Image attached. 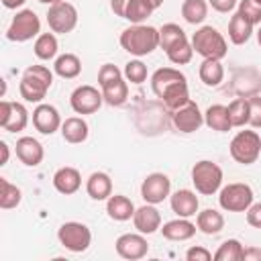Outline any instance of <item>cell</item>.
Wrapping results in <instances>:
<instances>
[{
    "mask_svg": "<svg viewBox=\"0 0 261 261\" xmlns=\"http://www.w3.org/2000/svg\"><path fill=\"white\" fill-rule=\"evenodd\" d=\"M253 35V24L245 20L239 12H234L228 20V39L232 45H245Z\"/></svg>",
    "mask_w": 261,
    "mask_h": 261,
    "instance_id": "30",
    "label": "cell"
},
{
    "mask_svg": "<svg viewBox=\"0 0 261 261\" xmlns=\"http://www.w3.org/2000/svg\"><path fill=\"white\" fill-rule=\"evenodd\" d=\"M61 116L59 110L53 104H37V108L33 110V126L41 133V135H53L55 130H61Z\"/></svg>",
    "mask_w": 261,
    "mask_h": 261,
    "instance_id": "16",
    "label": "cell"
},
{
    "mask_svg": "<svg viewBox=\"0 0 261 261\" xmlns=\"http://www.w3.org/2000/svg\"><path fill=\"white\" fill-rule=\"evenodd\" d=\"M247 222L253 228H261V202H253L247 208Z\"/></svg>",
    "mask_w": 261,
    "mask_h": 261,
    "instance_id": "44",
    "label": "cell"
},
{
    "mask_svg": "<svg viewBox=\"0 0 261 261\" xmlns=\"http://www.w3.org/2000/svg\"><path fill=\"white\" fill-rule=\"evenodd\" d=\"M14 153L27 167H37L45 157V149L35 137H20L14 145Z\"/></svg>",
    "mask_w": 261,
    "mask_h": 261,
    "instance_id": "17",
    "label": "cell"
},
{
    "mask_svg": "<svg viewBox=\"0 0 261 261\" xmlns=\"http://www.w3.org/2000/svg\"><path fill=\"white\" fill-rule=\"evenodd\" d=\"M169 206L171 210L181 216V218H190V216H196L198 214V208H200V200L196 196V192L192 190H177L169 196Z\"/></svg>",
    "mask_w": 261,
    "mask_h": 261,
    "instance_id": "19",
    "label": "cell"
},
{
    "mask_svg": "<svg viewBox=\"0 0 261 261\" xmlns=\"http://www.w3.org/2000/svg\"><path fill=\"white\" fill-rule=\"evenodd\" d=\"M249 124L253 128H261V96L249 98Z\"/></svg>",
    "mask_w": 261,
    "mask_h": 261,
    "instance_id": "42",
    "label": "cell"
},
{
    "mask_svg": "<svg viewBox=\"0 0 261 261\" xmlns=\"http://www.w3.org/2000/svg\"><path fill=\"white\" fill-rule=\"evenodd\" d=\"M204 124L216 133H228L232 128L228 118V108L224 104H212L204 112Z\"/></svg>",
    "mask_w": 261,
    "mask_h": 261,
    "instance_id": "25",
    "label": "cell"
},
{
    "mask_svg": "<svg viewBox=\"0 0 261 261\" xmlns=\"http://www.w3.org/2000/svg\"><path fill=\"white\" fill-rule=\"evenodd\" d=\"M122 73H124V80L130 82V84H135V86L147 82V75H149L147 65H145L141 59H130V61L124 65Z\"/></svg>",
    "mask_w": 261,
    "mask_h": 261,
    "instance_id": "39",
    "label": "cell"
},
{
    "mask_svg": "<svg viewBox=\"0 0 261 261\" xmlns=\"http://www.w3.org/2000/svg\"><path fill=\"white\" fill-rule=\"evenodd\" d=\"M230 157L241 165H251L261 155V135L257 130H239L230 145H228Z\"/></svg>",
    "mask_w": 261,
    "mask_h": 261,
    "instance_id": "6",
    "label": "cell"
},
{
    "mask_svg": "<svg viewBox=\"0 0 261 261\" xmlns=\"http://www.w3.org/2000/svg\"><path fill=\"white\" fill-rule=\"evenodd\" d=\"M198 75H200V82L208 88H216L222 84L224 80V67L220 63V59H204L200 63V69H198Z\"/></svg>",
    "mask_w": 261,
    "mask_h": 261,
    "instance_id": "27",
    "label": "cell"
},
{
    "mask_svg": "<svg viewBox=\"0 0 261 261\" xmlns=\"http://www.w3.org/2000/svg\"><path fill=\"white\" fill-rule=\"evenodd\" d=\"M253 200H255L253 188L243 181L228 184V186L220 188V192H218V204L226 212H247V208L253 204Z\"/></svg>",
    "mask_w": 261,
    "mask_h": 261,
    "instance_id": "8",
    "label": "cell"
},
{
    "mask_svg": "<svg viewBox=\"0 0 261 261\" xmlns=\"http://www.w3.org/2000/svg\"><path fill=\"white\" fill-rule=\"evenodd\" d=\"M86 192L96 202L108 200L112 196V179H110V175L104 173V171H94L86 179Z\"/></svg>",
    "mask_w": 261,
    "mask_h": 261,
    "instance_id": "24",
    "label": "cell"
},
{
    "mask_svg": "<svg viewBox=\"0 0 261 261\" xmlns=\"http://www.w3.org/2000/svg\"><path fill=\"white\" fill-rule=\"evenodd\" d=\"M151 2H153V4H155V6H157V8H159V6H161V4H163V0H151Z\"/></svg>",
    "mask_w": 261,
    "mask_h": 261,
    "instance_id": "52",
    "label": "cell"
},
{
    "mask_svg": "<svg viewBox=\"0 0 261 261\" xmlns=\"http://www.w3.org/2000/svg\"><path fill=\"white\" fill-rule=\"evenodd\" d=\"M27 0H2V4H4V8H10V10H14V8H18V6H22Z\"/></svg>",
    "mask_w": 261,
    "mask_h": 261,
    "instance_id": "49",
    "label": "cell"
},
{
    "mask_svg": "<svg viewBox=\"0 0 261 261\" xmlns=\"http://www.w3.org/2000/svg\"><path fill=\"white\" fill-rule=\"evenodd\" d=\"M33 51H35L37 59H41V61L55 59V57H57V51H59V43H57L55 33H41V35L35 39Z\"/></svg>",
    "mask_w": 261,
    "mask_h": 261,
    "instance_id": "31",
    "label": "cell"
},
{
    "mask_svg": "<svg viewBox=\"0 0 261 261\" xmlns=\"http://www.w3.org/2000/svg\"><path fill=\"white\" fill-rule=\"evenodd\" d=\"M22 192L18 186L10 184L6 177H0V208L2 210H12L20 204Z\"/></svg>",
    "mask_w": 261,
    "mask_h": 261,
    "instance_id": "35",
    "label": "cell"
},
{
    "mask_svg": "<svg viewBox=\"0 0 261 261\" xmlns=\"http://www.w3.org/2000/svg\"><path fill=\"white\" fill-rule=\"evenodd\" d=\"M243 251H245V247L241 245L239 239H226L216 249L212 259H216V261H243Z\"/></svg>",
    "mask_w": 261,
    "mask_h": 261,
    "instance_id": "36",
    "label": "cell"
},
{
    "mask_svg": "<svg viewBox=\"0 0 261 261\" xmlns=\"http://www.w3.org/2000/svg\"><path fill=\"white\" fill-rule=\"evenodd\" d=\"M186 259L188 261H210L212 259V253L204 247H190L186 251Z\"/></svg>",
    "mask_w": 261,
    "mask_h": 261,
    "instance_id": "43",
    "label": "cell"
},
{
    "mask_svg": "<svg viewBox=\"0 0 261 261\" xmlns=\"http://www.w3.org/2000/svg\"><path fill=\"white\" fill-rule=\"evenodd\" d=\"M41 35V20L37 16L35 10L31 8H22L14 14L10 27L6 29V39L12 43H24L31 41L33 37L37 39Z\"/></svg>",
    "mask_w": 261,
    "mask_h": 261,
    "instance_id": "7",
    "label": "cell"
},
{
    "mask_svg": "<svg viewBox=\"0 0 261 261\" xmlns=\"http://www.w3.org/2000/svg\"><path fill=\"white\" fill-rule=\"evenodd\" d=\"M118 41L126 53L135 57H145L159 47V29L151 24H133L120 33Z\"/></svg>",
    "mask_w": 261,
    "mask_h": 261,
    "instance_id": "2",
    "label": "cell"
},
{
    "mask_svg": "<svg viewBox=\"0 0 261 261\" xmlns=\"http://www.w3.org/2000/svg\"><path fill=\"white\" fill-rule=\"evenodd\" d=\"M171 122H173L175 130L190 135V133L200 130V126L204 124V114L200 112L198 104L194 100H190V102H186L184 106H179L177 110L171 112Z\"/></svg>",
    "mask_w": 261,
    "mask_h": 261,
    "instance_id": "14",
    "label": "cell"
},
{
    "mask_svg": "<svg viewBox=\"0 0 261 261\" xmlns=\"http://www.w3.org/2000/svg\"><path fill=\"white\" fill-rule=\"evenodd\" d=\"M77 8L71 2H59L49 6L47 10V24L51 29V33H59V35H67L77 27Z\"/></svg>",
    "mask_w": 261,
    "mask_h": 261,
    "instance_id": "10",
    "label": "cell"
},
{
    "mask_svg": "<svg viewBox=\"0 0 261 261\" xmlns=\"http://www.w3.org/2000/svg\"><path fill=\"white\" fill-rule=\"evenodd\" d=\"M57 239H59L61 247H65L67 251H71V253H84L92 245V230L84 222L69 220V222H63L59 226Z\"/></svg>",
    "mask_w": 261,
    "mask_h": 261,
    "instance_id": "9",
    "label": "cell"
},
{
    "mask_svg": "<svg viewBox=\"0 0 261 261\" xmlns=\"http://www.w3.org/2000/svg\"><path fill=\"white\" fill-rule=\"evenodd\" d=\"M128 2H130V0H110V8H112V12H114L116 16H120V18H124V14H126V6H128Z\"/></svg>",
    "mask_w": 261,
    "mask_h": 261,
    "instance_id": "46",
    "label": "cell"
},
{
    "mask_svg": "<svg viewBox=\"0 0 261 261\" xmlns=\"http://www.w3.org/2000/svg\"><path fill=\"white\" fill-rule=\"evenodd\" d=\"M161 234L167 239V241H190L194 234H196V230H198V226L190 220V218H181V216H177V218H173V220H167V222H163L161 224Z\"/></svg>",
    "mask_w": 261,
    "mask_h": 261,
    "instance_id": "20",
    "label": "cell"
},
{
    "mask_svg": "<svg viewBox=\"0 0 261 261\" xmlns=\"http://www.w3.org/2000/svg\"><path fill=\"white\" fill-rule=\"evenodd\" d=\"M135 204L130 198L122 196V194H112L108 200H106V214L108 218L116 220V222H124V220H130L133 214H135Z\"/></svg>",
    "mask_w": 261,
    "mask_h": 261,
    "instance_id": "22",
    "label": "cell"
},
{
    "mask_svg": "<svg viewBox=\"0 0 261 261\" xmlns=\"http://www.w3.org/2000/svg\"><path fill=\"white\" fill-rule=\"evenodd\" d=\"M255 2H259V4H261V0H255Z\"/></svg>",
    "mask_w": 261,
    "mask_h": 261,
    "instance_id": "53",
    "label": "cell"
},
{
    "mask_svg": "<svg viewBox=\"0 0 261 261\" xmlns=\"http://www.w3.org/2000/svg\"><path fill=\"white\" fill-rule=\"evenodd\" d=\"M88 135H90V126H88V122L82 116H69L61 124V137L69 145L84 143L88 139Z\"/></svg>",
    "mask_w": 261,
    "mask_h": 261,
    "instance_id": "23",
    "label": "cell"
},
{
    "mask_svg": "<svg viewBox=\"0 0 261 261\" xmlns=\"http://www.w3.org/2000/svg\"><path fill=\"white\" fill-rule=\"evenodd\" d=\"M171 196V179L161 173V171H153L149 173L143 184H141V198L147 204H161L163 200H167Z\"/></svg>",
    "mask_w": 261,
    "mask_h": 261,
    "instance_id": "12",
    "label": "cell"
},
{
    "mask_svg": "<svg viewBox=\"0 0 261 261\" xmlns=\"http://www.w3.org/2000/svg\"><path fill=\"white\" fill-rule=\"evenodd\" d=\"M222 179H224V175H222L220 165L210 159H200L192 167V184H194L196 192L202 196H212V194L220 192Z\"/></svg>",
    "mask_w": 261,
    "mask_h": 261,
    "instance_id": "5",
    "label": "cell"
},
{
    "mask_svg": "<svg viewBox=\"0 0 261 261\" xmlns=\"http://www.w3.org/2000/svg\"><path fill=\"white\" fill-rule=\"evenodd\" d=\"M53 188L63 196H71L82 188V173L69 165L59 167L53 173Z\"/></svg>",
    "mask_w": 261,
    "mask_h": 261,
    "instance_id": "21",
    "label": "cell"
},
{
    "mask_svg": "<svg viewBox=\"0 0 261 261\" xmlns=\"http://www.w3.org/2000/svg\"><path fill=\"white\" fill-rule=\"evenodd\" d=\"M37 2H41V4H49V6H53V4H59V2H63V0H37Z\"/></svg>",
    "mask_w": 261,
    "mask_h": 261,
    "instance_id": "50",
    "label": "cell"
},
{
    "mask_svg": "<svg viewBox=\"0 0 261 261\" xmlns=\"http://www.w3.org/2000/svg\"><path fill=\"white\" fill-rule=\"evenodd\" d=\"M53 71L59 77H63V80H73V77H77L82 73V61L73 53L57 55L55 57V63H53Z\"/></svg>",
    "mask_w": 261,
    "mask_h": 261,
    "instance_id": "28",
    "label": "cell"
},
{
    "mask_svg": "<svg viewBox=\"0 0 261 261\" xmlns=\"http://www.w3.org/2000/svg\"><path fill=\"white\" fill-rule=\"evenodd\" d=\"M208 0H184L181 16L190 24H202L208 16Z\"/></svg>",
    "mask_w": 261,
    "mask_h": 261,
    "instance_id": "32",
    "label": "cell"
},
{
    "mask_svg": "<svg viewBox=\"0 0 261 261\" xmlns=\"http://www.w3.org/2000/svg\"><path fill=\"white\" fill-rule=\"evenodd\" d=\"M196 226L200 232L212 237V234H218L222 228H224V216L214 210V208H206V210H198L196 214Z\"/></svg>",
    "mask_w": 261,
    "mask_h": 261,
    "instance_id": "26",
    "label": "cell"
},
{
    "mask_svg": "<svg viewBox=\"0 0 261 261\" xmlns=\"http://www.w3.org/2000/svg\"><path fill=\"white\" fill-rule=\"evenodd\" d=\"M118 77H124V73H122L116 65H112V63H104V65L98 69V86L110 84V82H114V80H118Z\"/></svg>",
    "mask_w": 261,
    "mask_h": 261,
    "instance_id": "41",
    "label": "cell"
},
{
    "mask_svg": "<svg viewBox=\"0 0 261 261\" xmlns=\"http://www.w3.org/2000/svg\"><path fill=\"white\" fill-rule=\"evenodd\" d=\"M114 249L122 259L135 261V259H143L149 253V243L143 237V232H139V230L137 232H124L116 239Z\"/></svg>",
    "mask_w": 261,
    "mask_h": 261,
    "instance_id": "15",
    "label": "cell"
},
{
    "mask_svg": "<svg viewBox=\"0 0 261 261\" xmlns=\"http://www.w3.org/2000/svg\"><path fill=\"white\" fill-rule=\"evenodd\" d=\"M29 124V110L20 102H0V126L6 133H20Z\"/></svg>",
    "mask_w": 261,
    "mask_h": 261,
    "instance_id": "13",
    "label": "cell"
},
{
    "mask_svg": "<svg viewBox=\"0 0 261 261\" xmlns=\"http://www.w3.org/2000/svg\"><path fill=\"white\" fill-rule=\"evenodd\" d=\"M0 153H2L0 165H6L8 163V157H10V149H8V143L6 141H0Z\"/></svg>",
    "mask_w": 261,
    "mask_h": 261,
    "instance_id": "48",
    "label": "cell"
},
{
    "mask_svg": "<svg viewBox=\"0 0 261 261\" xmlns=\"http://www.w3.org/2000/svg\"><path fill=\"white\" fill-rule=\"evenodd\" d=\"M104 102V96H102V90L94 88V86H77L71 96H69V106L75 114H94Z\"/></svg>",
    "mask_w": 261,
    "mask_h": 261,
    "instance_id": "11",
    "label": "cell"
},
{
    "mask_svg": "<svg viewBox=\"0 0 261 261\" xmlns=\"http://www.w3.org/2000/svg\"><path fill=\"white\" fill-rule=\"evenodd\" d=\"M186 39H188L186 31L179 24H175V22H167V24H163L159 29V47L163 51L171 49L173 45H177L179 41H186Z\"/></svg>",
    "mask_w": 261,
    "mask_h": 261,
    "instance_id": "34",
    "label": "cell"
},
{
    "mask_svg": "<svg viewBox=\"0 0 261 261\" xmlns=\"http://www.w3.org/2000/svg\"><path fill=\"white\" fill-rule=\"evenodd\" d=\"M208 4H210V6H212L216 12L226 14V12H232V10L237 8L239 0H208Z\"/></svg>",
    "mask_w": 261,
    "mask_h": 261,
    "instance_id": "45",
    "label": "cell"
},
{
    "mask_svg": "<svg viewBox=\"0 0 261 261\" xmlns=\"http://www.w3.org/2000/svg\"><path fill=\"white\" fill-rule=\"evenodd\" d=\"M192 47L194 53H198L204 59H224L228 53L226 39L212 24H204L192 35Z\"/></svg>",
    "mask_w": 261,
    "mask_h": 261,
    "instance_id": "4",
    "label": "cell"
},
{
    "mask_svg": "<svg viewBox=\"0 0 261 261\" xmlns=\"http://www.w3.org/2000/svg\"><path fill=\"white\" fill-rule=\"evenodd\" d=\"M226 108H228V118L232 126L249 124V98H234Z\"/></svg>",
    "mask_w": 261,
    "mask_h": 261,
    "instance_id": "37",
    "label": "cell"
},
{
    "mask_svg": "<svg viewBox=\"0 0 261 261\" xmlns=\"http://www.w3.org/2000/svg\"><path fill=\"white\" fill-rule=\"evenodd\" d=\"M257 43H259V47H261V24H259V31H257Z\"/></svg>",
    "mask_w": 261,
    "mask_h": 261,
    "instance_id": "51",
    "label": "cell"
},
{
    "mask_svg": "<svg viewBox=\"0 0 261 261\" xmlns=\"http://www.w3.org/2000/svg\"><path fill=\"white\" fill-rule=\"evenodd\" d=\"M100 90H102L104 102L110 106H122L128 98V82L124 77H118L110 84H104V86H100Z\"/></svg>",
    "mask_w": 261,
    "mask_h": 261,
    "instance_id": "29",
    "label": "cell"
},
{
    "mask_svg": "<svg viewBox=\"0 0 261 261\" xmlns=\"http://www.w3.org/2000/svg\"><path fill=\"white\" fill-rule=\"evenodd\" d=\"M133 224L143 234H153L161 228V212L155 208V204H143L133 214Z\"/></svg>",
    "mask_w": 261,
    "mask_h": 261,
    "instance_id": "18",
    "label": "cell"
},
{
    "mask_svg": "<svg viewBox=\"0 0 261 261\" xmlns=\"http://www.w3.org/2000/svg\"><path fill=\"white\" fill-rule=\"evenodd\" d=\"M155 10H157V6L151 0H130L126 6L124 18L133 24H143V20H147Z\"/></svg>",
    "mask_w": 261,
    "mask_h": 261,
    "instance_id": "33",
    "label": "cell"
},
{
    "mask_svg": "<svg viewBox=\"0 0 261 261\" xmlns=\"http://www.w3.org/2000/svg\"><path fill=\"white\" fill-rule=\"evenodd\" d=\"M153 94L165 104L169 112L177 110L186 102H190V88L186 75L175 67H159L151 75Z\"/></svg>",
    "mask_w": 261,
    "mask_h": 261,
    "instance_id": "1",
    "label": "cell"
},
{
    "mask_svg": "<svg viewBox=\"0 0 261 261\" xmlns=\"http://www.w3.org/2000/svg\"><path fill=\"white\" fill-rule=\"evenodd\" d=\"M237 12L245 20H249L253 27L255 24H261V4L259 2H255V0H239Z\"/></svg>",
    "mask_w": 261,
    "mask_h": 261,
    "instance_id": "40",
    "label": "cell"
},
{
    "mask_svg": "<svg viewBox=\"0 0 261 261\" xmlns=\"http://www.w3.org/2000/svg\"><path fill=\"white\" fill-rule=\"evenodd\" d=\"M165 55H167V59H169L171 63H175V65H186V63H190L192 57H194L192 41H190V39L179 41L177 45H173L171 49H167Z\"/></svg>",
    "mask_w": 261,
    "mask_h": 261,
    "instance_id": "38",
    "label": "cell"
},
{
    "mask_svg": "<svg viewBox=\"0 0 261 261\" xmlns=\"http://www.w3.org/2000/svg\"><path fill=\"white\" fill-rule=\"evenodd\" d=\"M53 73L47 65H29L20 77L18 92L24 102L41 104L43 98L47 96L49 88L53 86Z\"/></svg>",
    "mask_w": 261,
    "mask_h": 261,
    "instance_id": "3",
    "label": "cell"
},
{
    "mask_svg": "<svg viewBox=\"0 0 261 261\" xmlns=\"http://www.w3.org/2000/svg\"><path fill=\"white\" fill-rule=\"evenodd\" d=\"M243 261H261V249L259 247H247L243 251Z\"/></svg>",
    "mask_w": 261,
    "mask_h": 261,
    "instance_id": "47",
    "label": "cell"
}]
</instances>
